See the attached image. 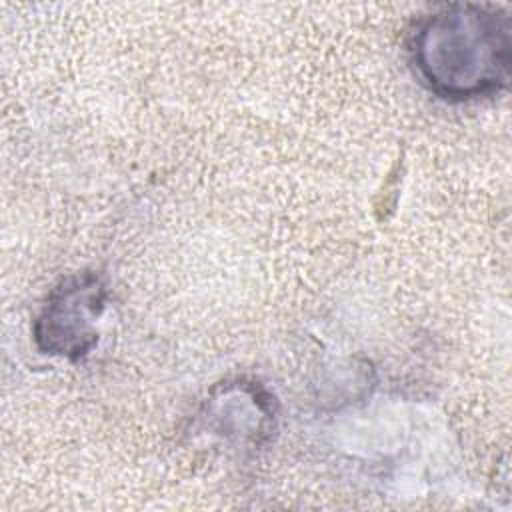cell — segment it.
Here are the masks:
<instances>
[{"instance_id":"6da1fadb","label":"cell","mask_w":512,"mask_h":512,"mask_svg":"<svg viewBox=\"0 0 512 512\" xmlns=\"http://www.w3.org/2000/svg\"><path fill=\"white\" fill-rule=\"evenodd\" d=\"M406 50L414 76L434 96L450 102L494 96L510 80V18L492 6H440L416 20Z\"/></svg>"},{"instance_id":"7a4b0ae2","label":"cell","mask_w":512,"mask_h":512,"mask_svg":"<svg viewBox=\"0 0 512 512\" xmlns=\"http://www.w3.org/2000/svg\"><path fill=\"white\" fill-rule=\"evenodd\" d=\"M106 282L98 272L62 278L34 320L32 336L42 354L82 360L98 344L96 322L106 308Z\"/></svg>"}]
</instances>
